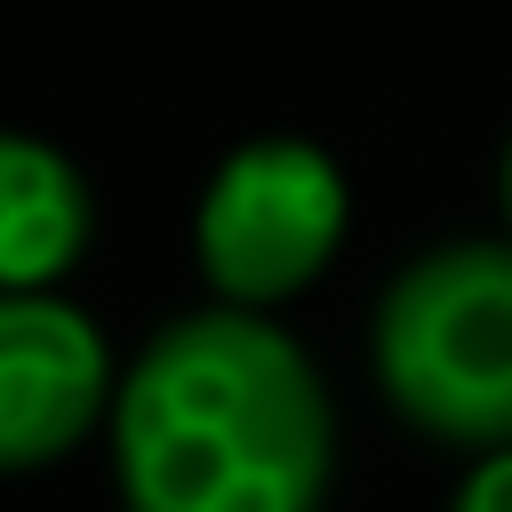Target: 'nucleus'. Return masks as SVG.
I'll list each match as a JSON object with an SVG mask.
<instances>
[{
	"label": "nucleus",
	"mask_w": 512,
	"mask_h": 512,
	"mask_svg": "<svg viewBox=\"0 0 512 512\" xmlns=\"http://www.w3.org/2000/svg\"><path fill=\"white\" fill-rule=\"evenodd\" d=\"M88 240V184L80 168L40 144L0 128V296H40Z\"/></svg>",
	"instance_id": "39448f33"
},
{
	"label": "nucleus",
	"mask_w": 512,
	"mask_h": 512,
	"mask_svg": "<svg viewBox=\"0 0 512 512\" xmlns=\"http://www.w3.org/2000/svg\"><path fill=\"white\" fill-rule=\"evenodd\" d=\"M456 512H512V448H496V456H480V464L464 472Z\"/></svg>",
	"instance_id": "423d86ee"
},
{
	"label": "nucleus",
	"mask_w": 512,
	"mask_h": 512,
	"mask_svg": "<svg viewBox=\"0 0 512 512\" xmlns=\"http://www.w3.org/2000/svg\"><path fill=\"white\" fill-rule=\"evenodd\" d=\"M112 456L128 512H312L328 400L272 320L192 312L136 352L112 400Z\"/></svg>",
	"instance_id": "f257e3e1"
},
{
	"label": "nucleus",
	"mask_w": 512,
	"mask_h": 512,
	"mask_svg": "<svg viewBox=\"0 0 512 512\" xmlns=\"http://www.w3.org/2000/svg\"><path fill=\"white\" fill-rule=\"evenodd\" d=\"M376 376L440 440H512V240L416 256L376 304Z\"/></svg>",
	"instance_id": "f03ea898"
},
{
	"label": "nucleus",
	"mask_w": 512,
	"mask_h": 512,
	"mask_svg": "<svg viewBox=\"0 0 512 512\" xmlns=\"http://www.w3.org/2000/svg\"><path fill=\"white\" fill-rule=\"evenodd\" d=\"M344 240V176L296 136L240 144L200 192V264L224 296L272 304L304 288Z\"/></svg>",
	"instance_id": "7ed1b4c3"
},
{
	"label": "nucleus",
	"mask_w": 512,
	"mask_h": 512,
	"mask_svg": "<svg viewBox=\"0 0 512 512\" xmlns=\"http://www.w3.org/2000/svg\"><path fill=\"white\" fill-rule=\"evenodd\" d=\"M112 392V352L56 296H0V472L64 456Z\"/></svg>",
	"instance_id": "20e7f679"
},
{
	"label": "nucleus",
	"mask_w": 512,
	"mask_h": 512,
	"mask_svg": "<svg viewBox=\"0 0 512 512\" xmlns=\"http://www.w3.org/2000/svg\"><path fill=\"white\" fill-rule=\"evenodd\" d=\"M496 184H504V216H512V144H504V176Z\"/></svg>",
	"instance_id": "0eeeda50"
}]
</instances>
